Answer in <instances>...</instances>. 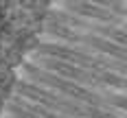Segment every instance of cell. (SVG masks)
I'll return each instance as SVG.
<instances>
[{"mask_svg":"<svg viewBox=\"0 0 127 118\" xmlns=\"http://www.w3.org/2000/svg\"><path fill=\"white\" fill-rule=\"evenodd\" d=\"M112 37H114L116 42H121V44H127V35H123V33H114Z\"/></svg>","mask_w":127,"mask_h":118,"instance_id":"obj_2","label":"cell"},{"mask_svg":"<svg viewBox=\"0 0 127 118\" xmlns=\"http://www.w3.org/2000/svg\"><path fill=\"white\" fill-rule=\"evenodd\" d=\"M103 81L112 83V85H116V88H123V85H125V81H123L121 77H116V74H110V72H105V74H103Z\"/></svg>","mask_w":127,"mask_h":118,"instance_id":"obj_1","label":"cell"},{"mask_svg":"<svg viewBox=\"0 0 127 118\" xmlns=\"http://www.w3.org/2000/svg\"><path fill=\"white\" fill-rule=\"evenodd\" d=\"M118 105H121V107H125V109H127V98H121V101H118Z\"/></svg>","mask_w":127,"mask_h":118,"instance_id":"obj_3","label":"cell"}]
</instances>
